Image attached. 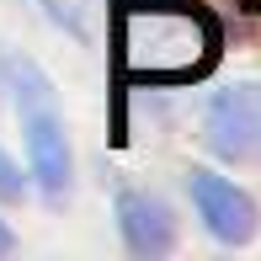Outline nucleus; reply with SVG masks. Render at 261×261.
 Returning a JSON list of instances; mask_svg holds the SVG:
<instances>
[{
	"instance_id": "nucleus-1",
	"label": "nucleus",
	"mask_w": 261,
	"mask_h": 261,
	"mask_svg": "<svg viewBox=\"0 0 261 261\" xmlns=\"http://www.w3.org/2000/svg\"><path fill=\"white\" fill-rule=\"evenodd\" d=\"M213 21L197 6L134 0L117 11V69L128 80H192L213 59Z\"/></svg>"
},
{
	"instance_id": "nucleus-2",
	"label": "nucleus",
	"mask_w": 261,
	"mask_h": 261,
	"mask_svg": "<svg viewBox=\"0 0 261 261\" xmlns=\"http://www.w3.org/2000/svg\"><path fill=\"white\" fill-rule=\"evenodd\" d=\"M16 112H21V134H27V160L32 176L43 181L48 197L69 192V139H64V117H59L54 86L38 75V64H16Z\"/></svg>"
},
{
	"instance_id": "nucleus-3",
	"label": "nucleus",
	"mask_w": 261,
	"mask_h": 261,
	"mask_svg": "<svg viewBox=\"0 0 261 261\" xmlns=\"http://www.w3.org/2000/svg\"><path fill=\"white\" fill-rule=\"evenodd\" d=\"M208 144L229 160H261V80H234L213 91Z\"/></svg>"
},
{
	"instance_id": "nucleus-4",
	"label": "nucleus",
	"mask_w": 261,
	"mask_h": 261,
	"mask_svg": "<svg viewBox=\"0 0 261 261\" xmlns=\"http://www.w3.org/2000/svg\"><path fill=\"white\" fill-rule=\"evenodd\" d=\"M192 203H197V213H203V224H208L213 240L245 245V240L256 234V203H251L234 181H224V176L197 171V176H192Z\"/></svg>"
},
{
	"instance_id": "nucleus-5",
	"label": "nucleus",
	"mask_w": 261,
	"mask_h": 261,
	"mask_svg": "<svg viewBox=\"0 0 261 261\" xmlns=\"http://www.w3.org/2000/svg\"><path fill=\"white\" fill-rule=\"evenodd\" d=\"M117 224H123V240L134 256H165L176 245V219L160 197L149 192H123L117 197Z\"/></svg>"
},
{
	"instance_id": "nucleus-6",
	"label": "nucleus",
	"mask_w": 261,
	"mask_h": 261,
	"mask_svg": "<svg viewBox=\"0 0 261 261\" xmlns=\"http://www.w3.org/2000/svg\"><path fill=\"white\" fill-rule=\"evenodd\" d=\"M0 192H6V197H16V192H21V181H16V171H11V160H6V155H0Z\"/></svg>"
},
{
	"instance_id": "nucleus-7",
	"label": "nucleus",
	"mask_w": 261,
	"mask_h": 261,
	"mask_svg": "<svg viewBox=\"0 0 261 261\" xmlns=\"http://www.w3.org/2000/svg\"><path fill=\"white\" fill-rule=\"evenodd\" d=\"M11 245H16V240H11V229H6V224H0V256H6Z\"/></svg>"
}]
</instances>
